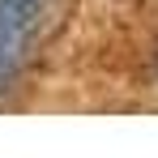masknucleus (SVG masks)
I'll list each match as a JSON object with an SVG mask.
<instances>
[{
    "label": "nucleus",
    "instance_id": "2",
    "mask_svg": "<svg viewBox=\"0 0 158 158\" xmlns=\"http://www.w3.org/2000/svg\"><path fill=\"white\" fill-rule=\"evenodd\" d=\"M17 52H22V47H13V43L0 39V90H4V85L13 81V73H17Z\"/></svg>",
    "mask_w": 158,
    "mask_h": 158
},
{
    "label": "nucleus",
    "instance_id": "1",
    "mask_svg": "<svg viewBox=\"0 0 158 158\" xmlns=\"http://www.w3.org/2000/svg\"><path fill=\"white\" fill-rule=\"evenodd\" d=\"M39 4L43 0H0V39L13 43V47H22L30 22L39 17Z\"/></svg>",
    "mask_w": 158,
    "mask_h": 158
}]
</instances>
